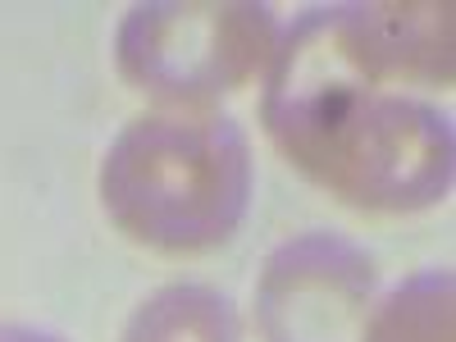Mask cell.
Segmentation results:
<instances>
[{
  "label": "cell",
  "instance_id": "1",
  "mask_svg": "<svg viewBox=\"0 0 456 342\" xmlns=\"http://www.w3.org/2000/svg\"><path fill=\"white\" fill-rule=\"evenodd\" d=\"M260 119L311 183L361 210L411 215L452 187V124L429 101L379 87L338 51L329 10H306L265 69Z\"/></svg>",
  "mask_w": 456,
  "mask_h": 342
},
{
  "label": "cell",
  "instance_id": "3",
  "mask_svg": "<svg viewBox=\"0 0 456 342\" xmlns=\"http://www.w3.org/2000/svg\"><path fill=\"white\" fill-rule=\"evenodd\" d=\"M279 19L247 0H151L119 28V73L146 96L201 105L247 87L274 64Z\"/></svg>",
  "mask_w": 456,
  "mask_h": 342
},
{
  "label": "cell",
  "instance_id": "5",
  "mask_svg": "<svg viewBox=\"0 0 456 342\" xmlns=\"http://www.w3.org/2000/svg\"><path fill=\"white\" fill-rule=\"evenodd\" d=\"M452 5L447 0H374L329 5L333 42L379 87L452 83Z\"/></svg>",
  "mask_w": 456,
  "mask_h": 342
},
{
  "label": "cell",
  "instance_id": "8",
  "mask_svg": "<svg viewBox=\"0 0 456 342\" xmlns=\"http://www.w3.org/2000/svg\"><path fill=\"white\" fill-rule=\"evenodd\" d=\"M0 342H64L60 333L32 329V324H0Z\"/></svg>",
  "mask_w": 456,
  "mask_h": 342
},
{
  "label": "cell",
  "instance_id": "4",
  "mask_svg": "<svg viewBox=\"0 0 456 342\" xmlns=\"http://www.w3.org/2000/svg\"><path fill=\"white\" fill-rule=\"evenodd\" d=\"M374 260L338 233L283 242L256 283V329L265 342H370Z\"/></svg>",
  "mask_w": 456,
  "mask_h": 342
},
{
  "label": "cell",
  "instance_id": "2",
  "mask_svg": "<svg viewBox=\"0 0 456 342\" xmlns=\"http://www.w3.org/2000/svg\"><path fill=\"white\" fill-rule=\"evenodd\" d=\"M251 201V146L228 114L146 110L101 160V206L119 233L165 256H201L238 233Z\"/></svg>",
  "mask_w": 456,
  "mask_h": 342
},
{
  "label": "cell",
  "instance_id": "6",
  "mask_svg": "<svg viewBox=\"0 0 456 342\" xmlns=\"http://www.w3.org/2000/svg\"><path fill=\"white\" fill-rule=\"evenodd\" d=\"M124 342H242V324L219 288L169 283L133 311Z\"/></svg>",
  "mask_w": 456,
  "mask_h": 342
},
{
  "label": "cell",
  "instance_id": "7",
  "mask_svg": "<svg viewBox=\"0 0 456 342\" xmlns=\"http://www.w3.org/2000/svg\"><path fill=\"white\" fill-rule=\"evenodd\" d=\"M370 342H452V274L420 270L374 301Z\"/></svg>",
  "mask_w": 456,
  "mask_h": 342
}]
</instances>
